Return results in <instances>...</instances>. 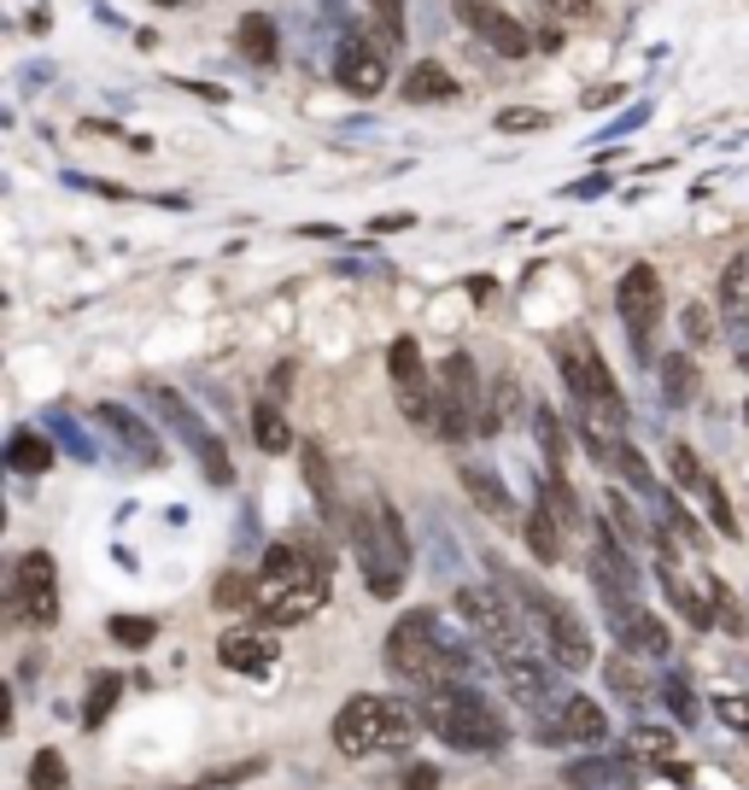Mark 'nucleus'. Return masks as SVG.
I'll list each match as a JSON object with an SVG mask.
<instances>
[{
	"label": "nucleus",
	"instance_id": "1",
	"mask_svg": "<svg viewBox=\"0 0 749 790\" xmlns=\"http://www.w3.org/2000/svg\"><path fill=\"white\" fill-rule=\"evenodd\" d=\"M474 661H481V638L469 627L456 633L440 609H410V615H399V627L387 633V674L415 685V691L469 679Z\"/></svg>",
	"mask_w": 749,
	"mask_h": 790
},
{
	"label": "nucleus",
	"instance_id": "2",
	"mask_svg": "<svg viewBox=\"0 0 749 790\" xmlns=\"http://www.w3.org/2000/svg\"><path fill=\"white\" fill-rule=\"evenodd\" d=\"M335 592V563L310 538H276L258 568V620L264 627H299Z\"/></svg>",
	"mask_w": 749,
	"mask_h": 790
},
{
	"label": "nucleus",
	"instance_id": "3",
	"mask_svg": "<svg viewBox=\"0 0 749 790\" xmlns=\"http://www.w3.org/2000/svg\"><path fill=\"white\" fill-rule=\"evenodd\" d=\"M346 538L363 563V586L374 597H399L404 579H410V533L399 522V510H392L381 492H363L358 504L346 510Z\"/></svg>",
	"mask_w": 749,
	"mask_h": 790
},
{
	"label": "nucleus",
	"instance_id": "4",
	"mask_svg": "<svg viewBox=\"0 0 749 790\" xmlns=\"http://www.w3.org/2000/svg\"><path fill=\"white\" fill-rule=\"evenodd\" d=\"M422 726H433L451 750H474V756H497L510 743V720L497 715V702H486L469 679L422 691Z\"/></svg>",
	"mask_w": 749,
	"mask_h": 790
},
{
	"label": "nucleus",
	"instance_id": "5",
	"mask_svg": "<svg viewBox=\"0 0 749 790\" xmlns=\"http://www.w3.org/2000/svg\"><path fill=\"white\" fill-rule=\"evenodd\" d=\"M415 726H422V715H415L410 702L358 691V697H346V709L335 715V750H340L346 761L399 756V750H410Z\"/></svg>",
	"mask_w": 749,
	"mask_h": 790
},
{
	"label": "nucleus",
	"instance_id": "6",
	"mask_svg": "<svg viewBox=\"0 0 749 790\" xmlns=\"http://www.w3.org/2000/svg\"><path fill=\"white\" fill-rule=\"evenodd\" d=\"M556 369H562V381H568L574 404L586 410L597 428L627 433V399H620V387L609 381V363H603V351L586 328H562L556 335Z\"/></svg>",
	"mask_w": 749,
	"mask_h": 790
},
{
	"label": "nucleus",
	"instance_id": "7",
	"mask_svg": "<svg viewBox=\"0 0 749 790\" xmlns=\"http://www.w3.org/2000/svg\"><path fill=\"white\" fill-rule=\"evenodd\" d=\"M451 609H456V620H463L474 638H481V650L492 661H510V656L527 650V615L515 609L510 592H497V586H456Z\"/></svg>",
	"mask_w": 749,
	"mask_h": 790
},
{
	"label": "nucleus",
	"instance_id": "8",
	"mask_svg": "<svg viewBox=\"0 0 749 790\" xmlns=\"http://www.w3.org/2000/svg\"><path fill=\"white\" fill-rule=\"evenodd\" d=\"M440 428L445 440H469V433L486 428V399H481V369H474L469 351H451V358L440 363Z\"/></svg>",
	"mask_w": 749,
	"mask_h": 790
},
{
	"label": "nucleus",
	"instance_id": "9",
	"mask_svg": "<svg viewBox=\"0 0 749 790\" xmlns=\"http://www.w3.org/2000/svg\"><path fill=\"white\" fill-rule=\"evenodd\" d=\"M387 376H392V399H399L410 428L440 422V381H433L428 363H422V340H410V335L392 340L387 346Z\"/></svg>",
	"mask_w": 749,
	"mask_h": 790
},
{
	"label": "nucleus",
	"instance_id": "10",
	"mask_svg": "<svg viewBox=\"0 0 749 790\" xmlns=\"http://www.w3.org/2000/svg\"><path fill=\"white\" fill-rule=\"evenodd\" d=\"M7 603L24 627H53L59 620V563L53 551H24L12 563V579H7Z\"/></svg>",
	"mask_w": 749,
	"mask_h": 790
},
{
	"label": "nucleus",
	"instance_id": "11",
	"mask_svg": "<svg viewBox=\"0 0 749 790\" xmlns=\"http://www.w3.org/2000/svg\"><path fill=\"white\" fill-rule=\"evenodd\" d=\"M615 317L620 328H627V340L638 358H650V328L661 317V276H656V264H627V276L615 281Z\"/></svg>",
	"mask_w": 749,
	"mask_h": 790
},
{
	"label": "nucleus",
	"instance_id": "12",
	"mask_svg": "<svg viewBox=\"0 0 749 790\" xmlns=\"http://www.w3.org/2000/svg\"><path fill=\"white\" fill-rule=\"evenodd\" d=\"M456 24L481 41V48H492L497 59H527L533 53V30L515 24V12L492 7V0H456Z\"/></svg>",
	"mask_w": 749,
	"mask_h": 790
},
{
	"label": "nucleus",
	"instance_id": "13",
	"mask_svg": "<svg viewBox=\"0 0 749 790\" xmlns=\"http://www.w3.org/2000/svg\"><path fill=\"white\" fill-rule=\"evenodd\" d=\"M387 59L392 53L381 48V41H369V35L351 30L335 48V82H340L346 94H358V100H374V94L387 89Z\"/></svg>",
	"mask_w": 749,
	"mask_h": 790
},
{
	"label": "nucleus",
	"instance_id": "14",
	"mask_svg": "<svg viewBox=\"0 0 749 790\" xmlns=\"http://www.w3.org/2000/svg\"><path fill=\"white\" fill-rule=\"evenodd\" d=\"M538 738H545V743H603V738H609V715H603L597 697L574 691V697L556 702V720L538 726Z\"/></svg>",
	"mask_w": 749,
	"mask_h": 790
},
{
	"label": "nucleus",
	"instance_id": "15",
	"mask_svg": "<svg viewBox=\"0 0 749 790\" xmlns=\"http://www.w3.org/2000/svg\"><path fill=\"white\" fill-rule=\"evenodd\" d=\"M720 328L738 346V363H749V253L726 258L720 269Z\"/></svg>",
	"mask_w": 749,
	"mask_h": 790
},
{
	"label": "nucleus",
	"instance_id": "16",
	"mask_svg": "<svg viewBox=\"0 0 749 790\" xmlns=\"http://www.w3.org/2000/svg\"><path fill=\"white\" fill-rule=\"evenodd\" d=\"M456 486L469 492V504L481 510L486 522H497V527H522V510H515V497H510L504 481H497L492 463H463V469H456Z\"/></svg>",
	"mask_w": 749,
	"mask_h": 790
},
{
	"label": "nucleus",
	"instance_id": "17",
	"mask_svg": "<svg viewBox=\"0 0 749 790\" xmlns=\"http://www.w3.org/2000/svg\"><path fill=\"white\" fill-rule=\"evenodd\" d=\"M504 668V685H510V697L515 702H527V709H556V661L551 656H510V661H497Z\"/></svg>",
	"mask_w": 749,
	"mask_h": 790
},
{
	"label": "nucleus",
	"instance_id": "18",
	"mask_svg": "<svg viewBox=\"0 0 749 790\" xmlns=\"http://www.w3.org/2000/svg\"><path fill=\"white\" fill-rule=\"evenodd\" d=\"M94 422H106V428L117 433V445L130 451V463L164 469V445H158V433H153V422H141L135 410H123V404H94Z\"/></svg>",
	"mask_w": 749,
	"mask_h": 790
},
{
	"label": "nucleus",
	"instance_id": "19",
	"mask_svg": "<svg viewBox=\"0 0 749 790\" xmlns=\"http://www.w3.org/2000/svg\"><path fill=\"white\" fill-rule=\"evenodd\" d=\"M638 779V761L633 756H579L562 767V784L568 790H620Z\"/></svg>",
	"mask_w": 749,
	"mask_h": 790
},
{
	"label": "nucleus",
	"instance_id": "20",
	"mask_svg": "<svg viewBox=\"0 0 749 790\" xmlns=\"http://www.w3.org/2000/svg\"><path fill=\"white\" fill-rule=\"evenodd\" d=\"M141 399L153 404V415H164V422H171V428L182 433V440H187V451H199L205 440H212V428L199 422V415H194V404H187L176 387H164V381H147V387H141Z\"/></svg>",
	"mask_w": 749,
	"mask_h": 790
},
{
	"label": "nucleus",
	"instance_id": "21",
	"mask_svg": "<svg viewBox=\"0 0 749 790\" xmlns=\"http://www.w3.org/2000/svg\"><path fill=\"white\" fill-rule=\"evenodd\" d=\"M603 679H609V691L627 702V709H644V702L656 697V685H661V674H644V656H633V650L603 661Z\"/></svg>",
	"mask_w": 749,
	"mask_h": 790
},
{
	"label": "nucleus",
	"instance_id": "22",
	"mask_svg": "<svg viewBox=\"0 0 749 790\" xmlns=\"http://www.w3.org/2000/svg\"><path fill=\"white\" fill-rule=\"evenodd\" d=\"M281 650H276V644H269L264 633H223L217 638V661H223V668H235V674H269V661H276Z\"/></svg>",
	"mask_w": 749,
	"mask_h": 790
},
{
	"label": "nucleus",
	"instance_id": "23",
	"mask_svg": "<svg viewBox=\"0 0 749 790\" xmlns=\"http://www.w3.org/2000/svg\"><path fill=\"white\" fill-rule=\"evenodd\" d=\"M305 486H310V497H317L322 522L335 527V533H346V510H351V504H340V492H335V474H328L322 445H305Z\"/></svg>",
	"mask_w": 749,
	"mask_h": 790
},
{
	"label": "nucleus",
	"instance_id": "24",
	"mask_svg": "<svg viewBox=\"0 0 749 790\" xmlns=\"http://www.w3.org/2000/svg\"><path fill=\"white\" fill-rule=\"evenodd\" d=\"M456 94H463V89H456V76L440 65V59H422V65L404 76V100H410V106H451Z\"/></svg>",
	"mask_w": 749,
	"mask_h": 790
},
{
	"label": "nucleus",
	"instance_id": "25",
	"mask_svg": "<svg viewBox=\"0 0 749 790\" xmlns=\"http://www.w3.org/2000/svg\"><path fill=\"white\" fill-rule=\"evenodd\" d=\"M656 574H661V586H668V603H674V609L685 615V627L709 633L715 620H720V609H715V603L702 597V592H697V586H691V579H685L679 568H656Z\"/></svg>",
	"mask_w": 749,
	"mask_h": 790
},
{
	"label": "nucleus",
	"instance_id": "26",
	"mask_svg": "<svg viewBox=\"0 0 749 790\" xmlns=\"http://www.w3.org/2000/svg\"><path fill=\"white\" fill-rule=\"evenodd\" d=\"M235 48L253 59V65H276V59H281V30H276V18H269V12H246L240 24H235Z\"/></svg>",
	"mask_w": 749,
	"mask_h": 790
},
{
	"label": "nucleus",
	"instance_id": "27",
	"mask_svg": "<svg viewBox=\"0 0 749 790\" xmlns=\"http://www.w3.org/2000/svg\"><path fill=\"white\" fill-rule=\"evenodd\" d=\"M7 469L12 474H48L53 469V440L35 433V428H18L7 440Z\"/></svg>",
	"mask_w": 749,
	"mask_h": 790
},
{
	"label": "nucleus",
	"instance_id": "28",
	"mask_svg": "<svg viewBox=\"0 0 749 790\" xmlns=\"http://www.w3.org/2000/svg\"><path fill=\"white\" fill-rule=\"evenodd\" d=\"M538 504H545V510H551V515H556V522L568 527V533H579V527H586V515H579V492L568 486V474H556V469H545V474H538Z\"/></svg>",
	"mask_w": 749,
	"mask_h": 790
},
{
	"label": "nucleus",
	"instance_id": "29",
	"mask_svg": "<svg viewBox=\"0 0 749 790\" xmlns=\"http://www.w3.org/2000/svg\"><path fill=\"white\" fill-rule=\"evenodd\" d=\"M562 533H568V527H562L545 504H533V510L522 515V538L533 545V556H538V563H556V556H562Z\"/></svg>",
	"mask_w": 749,
	"mask_h": 790
},
{
	"label": "nucleus",
	"instance_id": "30",
	"mask_svg": "<svg viewBox=\"0 0 749 790\" xmlns=\"http://www.w3.org/2000/svg\"><path fill=\"white\" fill-rule=\"evenodd\" d=\"M603 515H609V527L627 538V545H650V538H656V522H644L627 492H603Z\"/></svg>",
	"mask_w": 749,
	"mask_h": 790
},
{
	"label": "nucleus",
	"instance_id": "31",
	"mask_svg": "<svg viewBox=\"0 0 749 790\" xmlns=\"http://www.w3.org/2000/svg\"><path fill=\"white\" fill-rule=\"evenodd\" d=\"M212 603L228 615H253L258 609V574H217V586H212Z\"/></svg>",
	"mask_w": 749,
	"mask_h": 790
},
{
	"label": "nucleus",
	"instance_id": "32",
	"mask_svg": "<svg viewBox=\"0 0 749 790\" xmlns=\"http://www.w3.org/2000/svg\"><path fill=\"white\" fill-rule=\"evenodd\" d=\"M661 399L679 404V410L697 399V363L685 358V351H668V358H661Z\"/></svg>",
	"mask_w": 749,
	"mask_h": 790
},
{
	"label": "nucleus",
	"instance_id": "33",
	"mask_svg": "<svg viewBox=\"0 0 749 790\" xmlns=\"http://www.w3.org/2000/svg\"><path fill=\"white\" fill-rule=\"evenodd\" d=\"M253 440H258V451L264 456H281L287 445H294V428H287V415L276 410V404H253Z\"/></svg>",
	"mask_w": 749,
	"mask_h": 790
},
{
	"label": "nucleus",
	"instance_id": "34",
	"mask_svg": "<svg viewBox=\"0 0 749 790\" xmlns=\"http://www.w3.org/2000/svg\"><path fill=\"white\" fill-rule=\"evenodd\" d=\"M533 433H538V451H545V469H568V428H562V415L538 404L533 410Z\"/></svg>",
	"mask_w": 749,
	"mask_h": 790
},
{
	"label": "nucleus",
	"instance_id": "35",
	"mask_svg": "<svg viewBox=\"0 0 749 790\" xmlns=\"http://www.w3.org/2000/svg\"><path fill=\"white\" fill-rule=\"evenodd\" d=\"M369 18H374V41H381L387 53H399V48H404V35H410L404 0H369Z\"/></svg>",
	"mask_w": 749,
	"mask_h": 790
},
{
	"label": "nucleus",
	"instance_id": "36",
	"mask_svg": "<svg viewBox=\"0 0 749 790\" xmlns=\"http://www.w3.org/2000/svg\"><path fill=\"white\" fill-rule=\"evenodd\" d=\"M117 697H123V674H94V685H89V702H82V726H106L112 720V709H117Z\"/></svg>",
	"mask_w": 749,
	"mask_h": 790
},
{
	"label": "nucleus",
	"instance_id": "37",
	"mask_svg": "<svg viewBox=\"0 0 749 790\" xmlns=\"http://www.w3.org/2000/svg\"><path fill=\"white\" fill-rule=\"evenodd\" d=\"M515 415H522V387H515V376H497V381H492V399H486V428H481V433L510 428Z\"/></svg>",
	"mask_w": 749,
	"mask_h": 790
},
{
	"label": "nucleus",
	"instance_id": "38",
	"mask_svg": "<svg viewBox=\"0 0 749 790\" xmlns=\"http://www.w3.org/2000/svg\"><path fill=\"white\" fill-rule=\"evenodd\" d=\"M650 504H656V522L668 527V533H679V538H691V545H702V527L685 515V504H679V492L674 486H656L650 492Z\"/></svg>",
	"mask_w": 749,
	"mask_h": 790
},
{
	"label": "nucleus",
	"instance_id": "39",
	"mask_svg": "<svg viewBox=\"0 0 749 790\" xmlns=\"http://www.w3.org/2000/svg\"><path fill=\"white\" fill-rule=\"evenodd\" d=\"M609 469H615V474H620V481H627L633 492H644V497H650V492L661 486L656 474L644 469V456H638V451L627 445V433H620V440H615V451H609Z\"/></svg>",
	"mask_w": 749,
	"mask_h": 790
},
{
	"label": "nucleus",
	"instance_id": "40",
	"mask_svg": "<svg viewBox=\"0 0 749 790\" xmlns=\"http://www.w3.org/2000/svg\"><path fill=\"white\" fill-rule=\"evenodd\" d=\"M30 790H71V767L59 750H35L30 761Z\"/></svg>",
	"mask_w": 749,
	"mask_h": 790
},
{
	"label": "nucleus",
	"instance_id": "41",
	"mask_svg": "<svg viewBox=\"0 0 749 790\" xmlns=\"http://www.w3.org/2000/svg\"><path fill=\"white\" fill-rule=\"evenodd\" d=\"M106 633H112V644H123V650H141V644H153L158 620L153 615H112Z\"/></svg>",
	"mask_w": 749,
	"mask_h": 790
},
{
	"label": "nucleus",
	"instance_id": "42",
	"mask_svg": "<svg viewBox=\"0 0 749 790\" xmlns=\"http://www.w3.org/2000/svg\"><path fill=\"white\" fill-rule=\"evenodd\" d=\"M656 697L674 709V720L679 726H697V697H691V685H685L679 674H661V685H656Z\"/></svg>",
	"mask_w": 749,
	"mask_h": 790
},
{
	"label": "nucleus",
	"instance_id": "43",
	"mask_svg": "<svg viewBox=\"0 0 749 790\" xmlns=\"http://www.w3.org/2000/svg\"><path fill=\"white\" fill-rule=\"evenodd\" d=\"M679 328H685V340H691V346H709V340L720 335V317H715L702 299H691V305L679 310Z\"/></svg>",
	"mask_w": 749,
	"mask_h": 790
},
{
	"label": "nucleus",
	"instance_id": "44",
	"mask_svg": "<svg viewBox=\"0 0 749 790\" xmlns=\"http://www.w3.org/2000/svg\"><path fill=\"white\" fill-rule=\"evenodd\" d=\"M633 750H638L644 761H668V756L679 750V738L668 732V726H633Z\"/></svg>",
	"mask_w": 749,
	"mask_h": 790
},
{
	"label": "nucleus",
	"instance_id": "45",
	"mask_svg": "<svg viewBox=\"0 0 749 790\" xmlns=\"http://www.w3.org/2000/svg\"><path fill=\"white\" fill-rule=\"evenodd\" d=\"M702 504H709V522H715L720 538H743V527H738V515H732V504H726V492H720L715 474H709V486H702Z\"/></svg>",
	"mask_w": 749,
	"mask_h": 790
},
{
	"label": "nucleus",
	"instance_id": "46",
	"mask_svg": "<svg viewBox=\"0 0 749 790\" xmlns=\"http://www.w3.org/2000/svg\"><path fill=\"white\" fill-rule=\"evenodd\" d=\"M668 469H674V481H679L685 492H702V486H709V469L697 463L691 445H674V451H668Z\"/></svg>",
	"mask_w": 749,
	"mask_h": 790
},
{
	"label": "nucleus",
	"instance_id": "47",
	"mask_svg": "<svg viewBox=\"0 0 749 790\" xmlns=\"http://www.w3.org/2000/svg\"><path fill=\"white\" fill-rule=\"evenodd\" d=\"M702 586H709V597H715V609H720V627L726 633H743V615H738V603H732V592L720 586L715 574H702Z\"/></svg>",
	"mask_w": 749,
	"mask_h": 790
},
{
	"label": "nucleus",
	"instance_id": "48",
	"mask_svg": "<svg viewBox=\"0 0 749 790\" xmlns=\"http://www.w3.org/2000/svg\"><path fill=\"white\" fill-rule=\"evenodd\" d=\"M545 112H527V106H510V112H497V130L504 135H533V130H545Z\"/></svg>",
	"mask_w": 749,
	"mask_h": 790
},
{
	"label": "nucleus",
	"instance_id": "49",
	"mask_svg": "<svg viewBox=\"0 0 749 790\" xmlns=\"http://www.w3.org/2000/svg\"><path fill=\"white\" fill-rule=\"evenodd\" d=\"M715 715L732 726V732H743L749 738V697H715Z\"/></svg>",
	"mask_w": 749,
	"mask_h": 790
},
{
	"label": "nucleus",
	"instance_id": "50",
	"mask_svg": "<svg viewBox=\"0 0 749 790\" xmlns=\"http://www.w3.org/2000/svg\"><path fill=\"white\" fill-rule=\"evenodd\" d=\"M399 790H440V767H428V761H415L399 773Z\"/></svg>",
	"mask_w": 749,
	"mask_h": 790
},
{
	"label": "nucleus",
	"instance_id": "51",
	"mask_svg": "<svg viewBox=\"0 0 749 790\" xmlns=\"http://www.w3.org/2000/svg\"><path fill=\"white\" fill-rule=\"evenodd\" d=\"M53 428H59V440H65L76 456H94V445H89V440H82V433L71 428V415H53Z\"/></svg>",
	"mask_w": 749,
	"mask_h": 790
},
{
	"label": "nucleus",
	"instance_id": "52",
	"mask_svg": "<svg viewBox=\"0 0 749 790\" xmlns=\"http://www.w3.org/2000/svg\"><path fill=\"white\" fill-rule=\"evenodd\" d=\"M410 223H415L410 212H387V217H374V223H369V235H392V228H410Z\"/></svg>",
	"mask_w": 749,
	"mask_h": 790
},
{
	"label": "nucleus",
	"instance_id": "53",
	"mask_svg": "<svg viewBox=\"0 0 749 790\" xmlns=\"http://www.w3.org/2000/svg\"><path fill=\"white\" fill-rule=\"evenodd\" d=\"M568 194L574 199H597V194H609V176H586V182H574Z\"/></svg>",
	"mask_w": 749,
	"mask_h": 790
},
{
	"label": "nucleus",
	"instance_id": "54",
	"mask_svg": "<svg viewBox=\"0 0 749 790\" xmlns=\"http://www.w3.org/2000/svg\"><path fill=\"white\" fill-rule=\"evenodd\" d=\"M158 7H187V0H158Z\"/></svg>",
	"mask_w": 749,
	"mask_h": 790
},
{
	"label": "nucleus",
	"instance_id": "55",
	"mask_svg": "<svg viewBox=\"0 0 749 790\" xmlns=\"http://www.w3.org/2000/svg\"><path fill=\"white\" fill-rule=\"evenodd\" d=\"M743 428H749V399H743Z\"/></svg>",
	"mask_w": 749,
	"mask_h": 790
}]
</instances>
